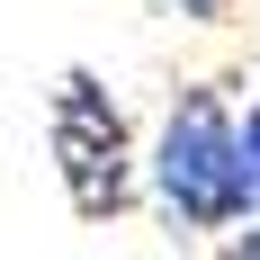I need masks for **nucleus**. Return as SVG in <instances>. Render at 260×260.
Here are the masks:
<instances>
[{"instance_id":"20e7f679","label":"nucleus","mask_w":260,"mask_h":260,"mask_svg":"<svg viewBox=\"0 0 260 260\" xmlns=\"http://www.w3.org/2000/svg\"><path fill=\"white\" fill-rule=\"evenodd\" d=\"M161 9H180L188 27H215V18H224V9H234V0H161Z\"/></svg>"},{"instance_id":"f257e3e1","label":"nucleus","mask_w":260,"mask_h":260,"mask_svg":"<svg viewBox=\"0 0 260 260\" xmlns=\"http://www.w3.org/2000/svg\"><path fill=\"white\" fill-rule=\"evenodd\" d=\"M153 198L171 215V234H215L242 224V117L215 90H180L153 135Z\"/></svg>"},{"instance_id":"7ed1b4c3","label":"nucleus","mask_w":260,"mask_h":260,"mask_svg":"<svg viewBox=\"0 0 260 260\" xmlns=\"http://www.w3.org/2000/svg\"><path fill=\"white\" fill-rule=\"evenodd\" d=\"M242 224H260V99L242 108Z\"/></svg>"},{"instance_id":"f03ea898","label":"nucleus","mask_w":260,"mask_h":260,"mask_svg":"<svg viewBox=\"0 0 260 260\" xmlns=\"http://www.w3.org/2000/svg\"><path fill=\"white\" fill-rule=\"evenodd\" d=\"M54 171H63V198H72L90 224L135 198L126 108L99 90V72H63V90H54Z\"/></svg>"},{"instance_id":"39448f33","label":"nucleus","mask_w":260,"mask_h":260,"mask_svg":"<svg viewBox=\"0 0 260 260\" xmlns=\"http://www.w3.org/2000/svg\"><path fill=\"white\" fill-rule=\"evenodd\" d=\"M224 260H260V224H242V234H234V251H224Z\"/></svg>"}]
</instances>
